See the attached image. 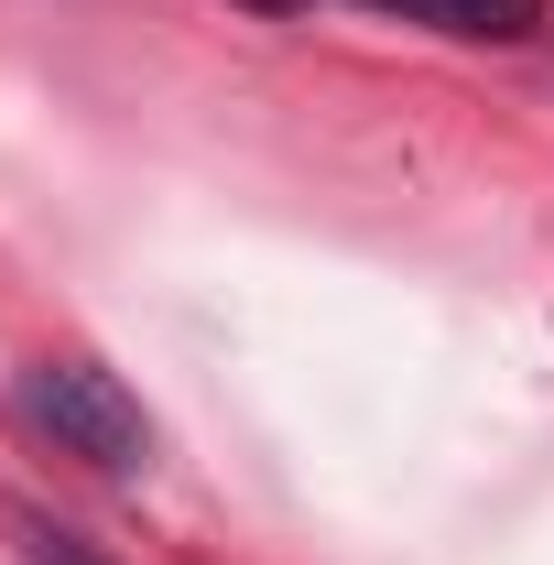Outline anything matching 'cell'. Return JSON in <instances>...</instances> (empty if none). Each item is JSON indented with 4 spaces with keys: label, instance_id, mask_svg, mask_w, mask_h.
I'll list each match as a JSON object with an SVG mask.
<instances>
[{
    "label": "cell",
    "instance_id": "cell-1",
    "mask_svg": "<svg viewBox=\"0 0 554 565\" xmlns=\"http://www.w3.org/2000/svg\"><path fill=\"white\" fill-rule=\"evenodd\" d=\"M22 414L44 424L66 457H87L98 479H141L152 468V414L120 392V370H98V359H76V349L22 370Z\"/></svg>",
    "mask_w": 554,
    "mask_h": 565
},
{
    "label": "cell",
    "instance_id": "cell-2",
    "mask_svg": "<svg viewBox=\"0 0 554 565\" xmlns=\"http://www.w3.org/2000/svg\"><path fill=\"white\" fill-rule=\"evenodd\" d=\"M381 22H424L446 44H522L544 33V0H370Z\"/></svg>",
    "mask_w": 554,
    "mask_h": 565
},
{
    "label": "cell",
    "instance_id": "cell-3",
    "mask_svg": "<svg viewBox=\"0 0 554 565\" xmlns=\"http://www.w3.org/2000/svg\"><path fill=\"white\" fill-rule=\"evenodd\" d=\"M11 533H22V555H33V565H109L87 533H66V522H55V511H33V500H11Z\"/></svg>",
    "mask_w": 554,
    "mask_h": 565
},
{
    "label": "cell",
    "instance_id": "cell-4",
    "mask_svg": "<svg viewBox=\"0 0 554 565\" xmlns=\"http://www.w3.org/2000/svg\"><path fill=\"white\" fill-rule=\"evenodd\" d=\"M251 11H273V22H283V11H316V0H251Z\"/></svg>",
    "mask_w": 554,
    "mask_h": 565
}]
</instances>
